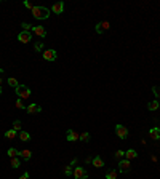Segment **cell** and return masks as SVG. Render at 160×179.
Returning <instances> with one entry per match:
<instances>
[{
	"instance_id": "cell-18",
	"label": "cell",
	"mask_w": 160,
	"mask_h": 179,
	"mask_svg": "<svg viewBox=\"0 0 160 179\" xmlns=\"http://www.w3.org/2000/svg\"><path fill=\"white\" fill-rule=\"evenodd\" d=\"M19 139L23 142H27V141H30V134L27 131H19Z\"/></svg>"
},
{
	"instance_id": "cell-27",
	"label": "cell",
	"mask_w": 160,
	"mask_h": 179,
	"mask_svg": "<svg viewBox=\"0 0 160 179\" xmlns=\"http://www.w3.org/2000/svg\"><path fill=\"white\" fill-rule=\"evenodd\" d=\"M80 141L88 142V141H90V133H82V134H80Z\"/></svg>"
},
{
	"instance_id": "cell-17",
	"label": "cell",
	"mask_w": 160,
	"mask_h": 179,
	"mask_svg": "<svg viewBox=\"0 0 160 179\" xmlns=\"http://www.w3.org/2000/svg\"><path fill=\"white\" fill-rule=\"evenodd\" d=\"M19 157H21V158H24V160H30L32 152H30L29 149H24V150H21V152H19Z\"/></svg>"
},
{
	"instance_id": "cell-30",
	"label": "cell",
	"mask_w": 160,
	"mask_h": 179,
	"mask_svg": "<svg viewBox=\"0 0 160 179\" xmlns=\"http://www.w3.org/2000/svg\"><path fill=\"white\" fill-rule=\"evenodd\" d=\"M123 157H125V152H123V150H117V152H115V158H117V160H122Z\"/></svg>"
},
{
	"instance_id": "cell-31",
	"label": "cell",
	"mask_w": 160,
	"mask_h": 179,
	"mask_svg": "<svg viewBox=\"0 0 160 179\" xmlns=\"http://www.w3.org/2000/svg\"><path fill=\"white\" fill-rule=\"evenodd\" d=\"M101 24V27H102V30H108L109 27H111V24L108 23V21H102V23H99Z\"/></svg>"
},
{
	"instance_id": "cell-16",
	"label": "cell",
	"mask_w": 160,
	"mask_h": 179,
	"mask_svg": "<svg viewBox=\"0 0 160 179\" xmlns=\"http://www.w3.org/2000/svg\"><path fill=\"white\" fill-rule=\"evenodd\" d=\"M158 107H160L158 99H155V101H152V102L147 104V109H149V111H158Z\"/></svg>"
},
{
	"instance_id": "cell-33",
	"label": "cell",
	"mask_w": 160,
	"mask_h": 179,
	"mask_svg": "<svg viewBox=\"0 0 160 179\" xmlns=\"http://www.w3.org/2000/svg\"><path fill=\"white\" fill-rule=\"evenodd\" d=\"M2 74H3V69H0V95H2Z\"/></svg>"
},
{
	"instance_id": "cell-14",
	"label": "cell",
	"mask_w": 160,
	"mask_h": 179,
	"mask_svg": "<svg viewBox=\"0 0 160 179\" xmlns=\"http://www.w3.org/2000/svg\"><path fill=\"white\" fill-rule=\"evenodd\" d=\"M91 162H93V166H96V168H102V166H104V162H102V158H101L99 155H96V157L91 160Z\"/></svg>"
},
{
	"instance_id": "cell-3",
	"label": "cell",
	"mask_w": 160,
	"mask_h": 179,
	"mask_svg": "<svg viewBox=\"0 0 160 179\" xmlns=\"http://www.w3.org/2000/svg\"><path fill=\"white\" fill-rule=\"evenodd\" d=\"M42 58H43L45 61H56L58 53H56L55 50H45V51L42 53Z\"/></svg>"
},
{
	"instance_id": "cell-5",
	"label": "cell",
	"mask_w": 160,
	"mask_h": 179,
	"mask_svg": "<svg viewBox=\"0 0 160 179\" xmlns=\"http://www.w3.org/2000/svg\"><path fill=\"white\" fill-rule=\"evenodd\" d=\"M131 170V162H130V160H120V162H119V171L120 173H128Z\"/></svg>"
},
{
	"instance_id": "cell-24",
	"label": "cell",
	"mask_w": 160,
	"mask_h": 179,
	"mask_svg": "<svg viewBox=\"0 0 160 179\" xmlns=\"http://www.w3.org/2000/svg\"><path fill=\"white\" fill-rule=\"evenodd\" d=\"M34 50L43 53V43H42V42H35V43H34Z\"/></svg>"
},
{
	"instance_id": "cell-19",
	"label": "cell",
	"mask_w": 160,
	"mask_h": 179,
	"mask_svg": "<svg viewBox=\"0 0 160 179\" xmlns=\"http://www.w3.org/2000/svg\"><path fill=\"white\" fill-rule=\"evenodd\" d=\"M10 163H11V168H19L21 166V162H19V158H18V157L10 158Z\"/></svg>"
},
{
	"instance_id": "cell-29",
	"label": "cell",
	"mask_w": 160,
	"mask_h": 179,
	"mask_svg": "<svg viewBox=\"0 0 160 179\" xmlns=\"http://www.w3.org/2000/svg\"><path fill=\"white\" fill-rule=\"evenodd\" d=\"M152 93L155 95V98H160V86H152Z\"/></svg>"
},
{
	"instance_id": "cell-2",
	"label": "cell",
	"mask_w": 160,
	"mask_h": 179,
	"mask_svg": "<svg viewBox=\"0 0 160 179\" xmlns=\"http://www.w3.org/2000/svg\"><path fill=\"white\" fill-rule=\"evenodd\" d=\"M14 91H16V95H18V98H19V99H27V98L32 95V91L29 90V86H26V85H19V86L14 90Z\"/></svg>"
},
{
	"instance_id": "cell-7",
	"label": "cell",
	"mask_w": 160,
	"mask_h": 179,
	"mask_svg": "<svg viewBox=\"0 0 160 179\" xmlns=\"http://www.w3.org/2000/svg\"><path fill=\"white\" fill-rule=\"evenodd\" d=\"M18 40H19L21 43H29V42L32 40V35H30V32L21 30L19 34H18Z\"/></svg>"
},
{
	"instance_id": "cell-23",
	"label": "cell",
	"mask_w": 160,
	"mask_h": 179,
	"mask_svg": "<svg viewBox=\"0 0 160 179\" xmlns=\"http://www.w3.org/2000/svg\"><path fill=\"white\" fill-rule=\"evenodd\" d=\"M16 133H18V131H14V130H8V131L5 133V138H7V139H14V138H16Z\"/></svg>"
},
{
	"instance_id": "cell-1",
	"label": "cell",
	"mask_w": 160,
	"mask_h": 179,
	"mask_svg": "<svg viewBox=\"0 0 160 179\" xmlns=\"http://www.w3.org/2000/svg\"><path fill=\"white\" fill-rule=\"evenodd\" d=\"M32 16L35 18V19H39V21L48 19L50 18V10L47 7H34L32 8Z\"/></svg>"
},
{
	"instance_id": "cell-22",
	"label": "cell",
	"mask_w": 160,
	"mask_h": 179,
	"mask_svg": "<svg viewBox=\"0 0 160 179\" xmlns=\"http://www.w3.org/2000/svg\"><path fill=\"white\" fill-rule=\"evenodd\" d=\"M8 85H10L11 88H14V90H16L18 86H19V83H18V80H16V79H13V77H10V79H8Z\"/></svg>"
},
{
	"instance_id": "cell-25",
	"label": "cell",
	"mask_w": 160,
	"mask_h": 179,
	"mask_svg": "<svg viewBox=\"0 0 160 179\" xmlns=\"http://www.w3.org/2000/svg\"><path fill=\"white\" fill-rule=\"evenodd\" d=\"M16 107H18L19 111H26V106H24L23 99H19V98H18V101H16Z\"/></svg>"
},
{
	"instance_id": "cell-20",
	"label": "cell",
	"mask_w": 160,
	"mask_h": 179,
	"mask_svg": "<svg viewBox=\"0 0 160 179\" xmlns=\"http://www.w3.org/2000/svg\"><path fill=\"white\" fill-rule=\"evenodd\" d=\"M117 176H119V171L111 170V171H108V174H106V179H117Z\"/></svg>"
},
{
	"instance_id": "cell-6",
	"label": "cell",
	"mask_w": 160,
	"mask_h": 179,
	"mask_svg": "<svg viewBox=\"0 0 160 179\" xmlns=\"http://www.w3.org/2000/svg\"><path fill=\"white\" fill-rule=\"evenodd\" d=\"M115 134L120 139H127L128 138V130L123 127V125H115Z\"/></svg>"
},
{
	"instance_id": "cell-12",
	"label": "cell",
	"mask_w": 160,
	"mask_h": 179,
	"mask_svg": "<svg viewBox=\"0 0 160 179\" xmlns=\"http://www.w3.org/2000/svg\"><path fill=\"white\" fill-rule=\"evenodd\" d=\"M149 136H151V139H154V141H158L160 139V128H151L149 130Z\"/></svg>"
},
{
	"instance_id": "cell-21",
	"label": "cell",
	"mask_w": 160,
	"mask_h": 179,
	"mask_svg": "<svg viewBox=\"0 0 160 179\" xmlns=\"http://www.w3.org/2000/svg\"><path fill=\"white\" fill-rule=\"evenodd\" d=\"M13 130L18 131V133L23 131V130H21V120H14V122H13Z\"/></svg>"
},
{
	"instance_id": "cell-4",
	"label": "cell",
	"mask_w": 160,
	"mask_h": 179,
	"mask_svg": "<svg viewBox=\"0 0 160 179\" xmlns=\"http://www.w3.org/2000/svg\"><path fill=\"white\" fill-rule=\"evenodd\" d=\"M72 176H74V179H86V177H88V173H86L85 168H82V166H75Z\"/></svg>"
},
{
	"instance_id": "cell-8",
	"label": "cell",
	"mask_w": 160,
	"mask_h": 179,
	"mask_svg": "<svg viewBox=\"0 0 160 179\" xmlns=\"http://www.w3.org/2000/svg\"><path fill=\"white\" fill-rule=\"evenodd\" d=\"M66 138H67V141H70V142H75V141H79V139H80V134H79L75 130H67Z\"/></svg>"
},
{
	"instance_id": "cell-28",
	"label": "cell",
	"mask_w": 160,
	"mask_h": 179,
	"mask_svg": "<svg viewBox=\"0 0 160 179\" xmlns=\"http://www.w3.org/2000/svg\"><path fill=\"white\" fill-rule=\"evenodd\" d=\"M21 26H23V30H26V32H30V30H32V27H34V26H32V24H29V23H23Z\"/></svg>"
},
{
	"instance_id": "cell-32",
	"label": "cell",
	"mask_w": 160,
	"mask_h": 179,
	"mask_svg": "<svg viewBox=\"0 0 160 179\" xmlns=\"http://www.w3.org/2000/svg\"><path fill=\"white\" fill-rule=\"evenodd\" d=\"M24 7H26V8H29V10H32V8H34V5H32L30 2H27V0L24 2Z\"/></svg>"
},
{
	"instance_id": "cell-9",
	"label": "cell",
	"mask_w": 160,
	"mask_h": 179,
	"mask_svg": "<svg viewBox=\"0 0 160 179\" xmlns=\"http://www.w3.org/2000/svg\"><path fill=\"white\" fill-rule=\"evenodd\" d=\"M26 112L27 114H39V112H42V107L39 104H29L26 107Z\"/></svg>"
},
{
	"instance_id": "cell-34",
	"label": "cell",
	"mask_w": 160,
	"mask_h": 179,
	"mask_svg": "<svg viewBox=\"0 0 160 179\" xmlns=\"http://www.w3.org/2000/svg\"><path fill=\"white\" fill-rule=\"evenodd\" d=\"M19 179H29V173H24V174H23Z\"/></svg>"
},
{
	"instance_id": "cell-15",
	"label": "cell",
	"mask_w": 160,
	"mask_h": 179,
	"mask_svg": "<svg viewBox=\"0 0 160 179\" xmlns=\"http://www.w3.org/2000/svg\"><path fill=\"white\" fill-rule=\"evenodd\" d=\"M7 155H8L10 158H14V157H19V150H18V149H14V147H10V149L7 150Z\"/></svg>"
},
{
	"instance_id": "cell-10",
	"label": "cell",
	"mask_w": 160,
	"mask_h": 179,
	"mask_svg": "<svg viewBox=\"0 0 160 179\" xmlns=\"http://www.w3.org/2000/svg\"><path fill=\"white\" fill-rule=\"evenodd\" d=\"M32 32L37 35V37H40V39H43L45 35H47V30H45V27H42V26H34V27H32Z\"/></svg>"
},
{
	"instance_id": "cell-26",
	"label": "cell",
	"mask_w": 160,
	"mask_h": 179,
	"mask_svg": "<svg viewBox=\"0 0 160 179\" xmlns=\"http://www.w3.org/2000/svg\"><path fill=\"white\" fill-rule=\"evenodd\" d=\"M64 174L66 176H70V174H74V170H72V165H67L64 168Z\"/></svg>"
},
{
	"instance_id": "cell-11",
	"label": "cell",
	"mask_w": 160,
	"mask_h": 179,
	"mask_svg": "<svg viewBox=\"0 0 160 179\" xmlns=\"http://www.w3.org/2000/svg\"><path fill=\"white\" fill-rule=\"evenodd\" d=\"M51 11L55 13V14H61V13L64 11V2H56V3H53Z\"/></svg>"
},
{
	"instance_id": "cell-13",
	"label": "cell",
	"mask_w": 160,
	"mask_h": 179,
	"mask_svg": "<svg viewBox=\"0 0 160 179\" xmlns=\"http://www.w3.org/2000/svg\"><path fill=\"white\" fill-rule=\"evenodd\" d=\"M125 157H127V160H130V162H131V160H135V158L138 157V152H136L135 149H128V150L125 152Z\"/></svg>"
}]
</instances>
